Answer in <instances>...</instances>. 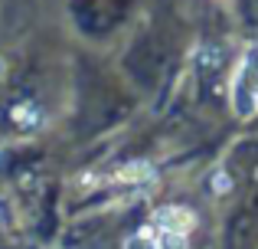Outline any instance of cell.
<instances>
[{
    "label": "cell",
    "instance_id": "obj_5",
    "mask_svg": "<svg viewBox=\"0 0 258 249\" xmlns=\"http://www.w3.org/2000/svg\"><path fill=\"white\" fill-rule=\"evenodd\" d=\"M114 177L118 180H154V167L147 164V161H134V164L121 167Z\"/></svg>",
    "mask_w": 258,
    "mask_h": 249
},
{
    "label": "cell",
    "instance_id": "obj_8",
    "mask_svg": "<svg viewBox=\"0 0 258 249\" xmlns=\"http://www.w3.org/2000/svg\"><path fill=\"white\" fill-rule=\"evenodd\" d=\"M124 249H154V239H151V233H147V230L134 233V236L124 243Z\"/></svg>",
    "mask_w": 258,
    "mask_h": 249
},
{
    "label": "cell",
    "instance_id": "obj_3",
    "mask_svg": "<svg viewBox=\"0 0 258 249\" xmlns=\"http://www.w3.org/2000/svg\"><path fill=\"white\" fill-rule=\"evenodd\" d=\"M10 118L20 128H39V125H43V109H39L36 102H20V105H13Z\"/></svg>",
    "mask_w": 258,
    "mask_h": 249
},
{
    "label": "cell",
    "instance_id": "obj_7",
    "mask_svg": "<svg viewBox=\"0 0 258 249\" xmlns=\"http://www.w3.org/2000/svg\"><path fill=\"white\" fill-rule=\"evenodd\" d=\"M209 190H213L216 197H222V193L232 190V177H229V171H216L213 177H209Z\"/></svg>",
    "mask_w": 258,
    "mask_h": 249
},
{
    "label": "cell",
    "instance_id": "obj_2",
    "mask_svg": "<svg viewBox=\"0 0 258 249\" xmlns=\"http://www.w3.org/2000/svg\"><path fill=\"white\" fill-rule=\"evenodd\" d=\"M151 230H167V233L189 236V230H196V213L189 207H180V204L157 207L154 217H151Z\"/></svg>",
    "mask_w": 258,
    "mask_h": 249
},
{
    "label": "cell",
    "instance_id": "obj_1",
    "mask_svg": "<svg viewBox=\"0 0 258 249\" xmlns=\"http://www.w3.org/2000/svg\"><path fill=\"white\" fill-rule=\"evenodd\" d=\"M252 69H255V53H245L239 69L232 72V82H229V102H232V112L239 118H248L258 112V79H252Z\"/></svg>",
    "mask_w": 258,
    "mask_h": 249
},
{
    "label": "cell",
    "instance_id": "obj_4",
    "mask_svg": "<svg viewBox=\"0 0 258 249\" xmlns=\"http://www.w3.org/2000/svg\"><path fill=\"white\" fill-rule=\"evenodd\" d=\"M144 230L151 233V239H154V249H186V236H180V233L151 230V226H144Z\"/></svg>",
    "mask_w": 258,
    "mask_h": 249
},
{
    "label": "cell",
    "instance_id": "obj_6",
    "mask_svg": "<svg viewBox=\"0 0 258 249\" xmlns=\"http://www.w3.org/2000/svg\"><path fill=\"white\" fill-rule=\"evenodd\" d=\"M219 59H222L219 46H203V49H200V69H206V72L219 69Z\"/></svg>",
    "mask_w": 258,
    "mask_h": 249
}]
</instances>
